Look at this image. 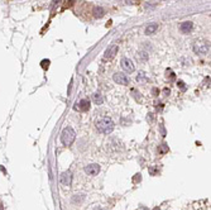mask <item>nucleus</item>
<instances>
[{"mask_svg":"<svg viewBox=\"0 0 211 210\" xmlns=\"http://www.w3.org/2000/svg\"><path fill=\"white\" fill-rule=\"evenodd\" d=\"M154 210H159V208H154Z\"/></svg>","mask_w":211,"mask_h":210,"instance_id":"nucleus-21","label":"nucleus"},{"mask_svg":"<svg viewBox=\"0 0 211 210\" xmlns=\"http://www.w3.org/2000/svg\"><path fill=\"white\" fill-rule=\"evenodd\" d=\"M71 180H72V177H71L70 172H63V174L61 175V184L65 185V186H70Z\"/></svg>","mask_w":211,"mask_h":210,"instance_id":"nucleus-10","label":"nucleus"},{"mask_svg":"<svg viewBox=\"0 0 211 210\" xmlns=\"http://www.w3.org/2000/svg\"><path fill=\"white\" fill-rule=\"evenodd\" d=\"M192 28H193L192 22H183V23L180 24V31L182 32L183 34H187V33H190V32L192 31Z\"/></svg>","mask_w":211,"mask_h":210,"instance_id":"nucleus-9","label":"nucleus"},{"mask_svg":"<svg viewBox=\"0 0 211 210\" xmlns=\"http://www.w3.org/2000/svg\"><path fill=\"white\" fill-rule=\"evenodd\" d=\"M177 85L180 86V89L182 90V91H186V89H187V87H186V84H185V82L182 81V80H180V81L177 82Z\"/></svg>","mask_w":211,"mask_h":210,"instance_id":"nucleus-16","label":"nucleus"},{"mask_svg":"<svg viewBox=\"0 0 211 210\" xmlns=\"http://www.w3.org/2000/svg\"><path fill=\"white\" fill-rule=\"evenodd\" d=\"M137 81L139 84H145L148 82V76H147V74L144 71H139L138 75H137Z\"/></svg>","mask_w":211,"mask_h":210,"instance_id":"nucleus-11","label":"nucleus"},{"mask_svg":"<svg viewBox=\"0 0 211 210\" xmlns=\"http://www.w3.org/2000/svg\"><path fill=\"white\" fill-rule=\"evenodd\" d=\"M137 58H139V60H142V61H147L148 60V54H147L145 52H139L137 54Z\"/></svg>","mask_w":211,"mask_h":210,"instance_id":"nucleus-15","label":"nucleus"},{"mask_svg":"<svg viewBox=\"0 0 211 210\" xmlns=\"http://www.w3.org/2000/svg\"><path fill=\"white\" fill-rule=\"evenodd\" d=\"M76 139V133L75 131L71 127H66L65 129L62 131V134H61V141L62 143L65 146H71L75 142Z\"/></svg>","mask_w":211,"mask_h":210,"instance_id":"nucleus-2","label":"nucleus"},{"mask_svg":"<svg viewBox=\"0 0 211 210\" xmlns=\"http://www.w3.org/2000/svg\"><path fill=\"white\" fill-rule=\"evenodd\" d=\"M118 49H119V47H118L116 44H113L111 47H109L106 51H105L104 60H105V61H106V60H113V58L115 57V54L118 53Z\"/></svg>","mask_w":211,"mask_h":210,"instance_id":"nucleus-6","label":"nucleus"},{"mask_svg":"<svg viewBox=\"0 0 211 210\" xmlns=\"http://www.w3.org/2000/svg\"><path fill=\"white\" fill-rule=\"evenodd\" d=\"M95 210H104L103 208H98V209H95Z\"/></svg>","mask_w":211,"mask_h":210,"instance_id":"nucleus-20","label":"nucleus"},{"mask_svg":"<svg viewBox=\"0 0 211 210\" xmlns=\"http://www.w3.org/2000/svg\"><path fill=\"white\" fill-rule=\"evenodd\" d=\"M157 29H158V24H155V23H152V24H149V26L145 28V34H147V36L154 34V33L157 32Z\"/></svg>","mask_w":211,"mask_h":210,"instance_id":"nucleus-12","label":"nucleus"},{"mask_svg":"<svg viewBox=\"0 0 211 210\" xmlns=\"http://www.w3.org/2000/svg\"><path fill=\"white\" fill-rule=\"evenodd\" d=\"M95 127L100 133L108 134V133H111L114 131L115 124H114V121L110 116H101V118H99L95 121Z\"/></svg>","mask_w":211,"mask_h":210,"instance_id":"nucleus-1","label":"nucleus"},{"mask_svg":"<svg viewBox=\"0 0 211 210\" xmlns=\"http://www.w3.org/2000/svg\"><path fill=\"white\" fill-rule=\"evenodd\" d=\"M92 100H94V103H95V104H98V105H101V104L104 103L103 95L99 94V92H95V94L92 95Z\"/></svg>","mask_w":211,"mask_h":210,"instance_id":"nucleus-13","label":"nucleus"},{"mask_svg":"<svg viewBox=\"0 0 211 210\" xmlns=\"http://www.w3.org/2000/svg\"><path fill=\"white\" fill-rule=\"evenodd\" d=\"M113 79H114V81H115L116 84H119V85H128L129 84V77L126 76V75L121 74V72L114 74Z\"/></svg>","mask_w":211,"mask_h":210,"instance_id":"nucleus-5","label":"nucleus"},{"mask_svg":"<svg viewBox=\"0 0 211 210\" xmlns=\"http://www.w3.org/2000/svg\"><path fill=\"white\" fill-rule=\"evenodd\" d=\"M0 210H4V206H3V204L0 203Z\"/></svg>","mask_w":211,"mask_h":210,"instance_id":"nucleus-19","label":"nucleus"},{"mask_svg":"<svg viewBox=\"0 0 211 210\" xmlns=\"http://www.w3.org/2000/svg\"><path fill=\"white\" fill-rule=\"evenodd\" d=\"M48 66H49V61L48 60L42 61V67H43V69H48Z\"/></svg>","mask_w":211,"mask_h":210,"instance_id":"nucleus-18","label":"nucleus"},{"mask_svg":"<svg viewBox=\"0 0 211 210\" xmlns=\"http://www.w3.org/2000/svg\"><path fill=\"white\" fill-rule=\"evenodd\" d=\"M166 74H167V79H168V77H170V80H173V79H175V74H173V71H172V70H167Z\"/></svg>","mask_w":211,"mask_h":210,"instance_id":"nucleus-17","label":"nucleus"},{"mask_svg":"<svg viewBox=\"0 0 211 210\" xmlns=\"http://www.w3.org/2000/svg\"><path fill=\"white\" fill-rule=\"evenodd\" d=\"M88 108H90V101H88L87 99L80 100V101L76 104V106H75V109H78V110H82V111L88 110Z\"/></svg>","mask_w":211,"mask_h":210,"instance_id":"nucleus-8","label":"nucleus"},{"mask_svg":"<svg viewBox=\"0 0 211 210\" xmlns=\"http://www.w3.org/2000/svg\"><path fill=\"white\" fill-rule=\"evenodd\" d=\"M193 52L197 54H206L210 52V43L207 41H196L193 43Z\"/></svg>","mask_w":211,"mask_h":210,"instance_id":"nucleus-3","label":"nucleus"},{"mask_svg":"<svg viewBox=\"0 0 211 210\" xmlns=\"http://www.w3.org/2000/svg\"><path fill=\"white\" fill-rule=\"evenodd\" d=\"M120 65H121V69H123L125 72H128V74H132V72H134V70H135L133 61H132V60H129V58H126V57L121 58Z\"/></svg>","mask_w":211,"mask_h":210,"instance_id":"nucleus-4","label":"nucleus"},{"mask_svg":"<svg viewBox=\"0 0 211 210\" xmlns=\"http://www.w3.org/2000/svg\"><path fill=\"white\" fill-rule=\"evenodd\" d=\"M92 14H94L95 18H101L104 15V9L101 6H95L94 10H92Z\"/></svg>","mask_w":211,"mask_h":210,"instance_id":"nucleus-14","label":"nucleus"},{"mask_svg":"<svg viewBox=\"0 0 211 210\" xmlns=\"http://www.w3.org/2000/svg\"><path fill=\"white\" fill-rule=\"evenodd\" d=\"M85 172L87 175H90V176H95V175H98L99 172H100V166L98 165V163H92V165H88L85 167Z\"/></svg>","mask_w":211,"mask_h":210,"instance_id":"nucleus-7","label":"nucleus"}]
</instances>
